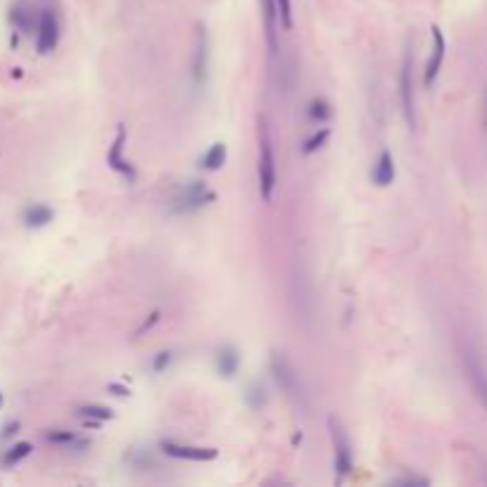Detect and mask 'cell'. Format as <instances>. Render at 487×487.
Instances as JSON below:
<instances>
[{
	"mask_svg": "<svg viewBox=\"0 0 487 487\" xmlns=\"http://www.w3.org/2000/svg\"><path fill=\"white\" fill-rule=\"evenodd\" d=\"M276 152H273V138L267 119H259V195L264 202H271L276 190Z\"/></svg>",
	"mask_w": 487,
	"mask_h": 487,
	"instance_id": "cell-1",
	"label": "cell"
},
{
	"mask_svg": "<svg viewBox=\"0 0 487 487\" xmlns=\"http://www.w3.org/2000/svg\"><path fill=\"white\" fill-rule=\"evenodd\" d=\"M328 428H330V440H333V449H335V480L343 483L347 475L354 468V459H352V444L350 438H347L343 423L335 416L328 418Z\"/></svg>",
	"mask_w": 487,
	"mask_h": 487,
	"instance_id": "cell-2",
	"label": "cell"
},
{
	"mask_svg": "<svg viewBox=\"0 0 487 487\" xmlns=\"http://www.w3.org/2000/svg\"><path fill=\"white\" fill-rule=\"evenodd\" d=\"M214 200H216L214 190H209L205 183H200V181H193V183L181 190L179 198H174L169 212H172V214H190V212H198L202 207L212 205Z\"/></svg>",
	"mask_w": 487,
	"mask_h": 487,
	"instance_id": "cell-3",
	"label": "cell"
},
{
	"mask_svg": "<svg viewBox=\"0 0 487 487\" xmlns=\"http://www.w3.org/2000/svg\"><path fill=\"white\" fill-rule=\"evenodd\" d=\"M271 373L276 378V383L283 387V392L290 397L293 402H302L304 404V392H302V383H299L297 373H295L293 364L281 354V352H273L271 354Z\"/></svg>",
	"mask_w": 487,
	"mask_h": 487,
	"instance_id": "cell-4",
	"label": "cell"
},
{
	"mask_svg": "<svg viewBox=\"0 0 487 487\" xmlns=\"http://www.w3.org/2000/svg\"><path fill=\"white\" fill-rule=\"evenodd\" d=\"M60 43V22L53 10H43L36 24V50L41 55H50Z\"/></svg>",
	"mask_w": 487,
	"mask_h": 487,
	"instance_id": "cell-5",
	"label": "cell"
},
{
	"mask_svg": "<svg viewBox=\"0 0 487 487\" xmlns=\"http://www.w3.org/2000/svg\"><path fill=\"white\" fill-rule=\"evenodd\" d=\"M464 371H466V378H468V385L471 390H473L475 400H478L480 407L487 411V371L473 350L464 352Z\"/></svg>",
	"mask_w": 487,
	"mask_h": 487,
	"instance_id": "cell-6",
	"label": "cell"
},
{
	"mask_svg": "<svg viewBox=\"0 0 487 487\" xmlns=\"http://www.w3.org/2000/svg\"><path fill=\"white\" fill-rule=\"evenodd\" d=\"M159 449H162L167 457L185 459V461H214L216 457H219V449H214V447L179 444V442H172V440H162V442H159Z\"/></svg>",
	"mask_w": 487,
	"mask_h": 487,
	"instance_id": "cell-7",
	"label": "cell"
},
{
	"mask_svg": "<svg viewBox=\"0 0 487 487\" xmlns=\"http://www.w3.org/2000/svg\"><path fill=\"white\" fill-rule=\"evenodd\" d=\"M124 145H126V128H124V124H119L117 136L110 145V152H107V164H110V169H115L117 174H122L124 179L136 181V169L124 157Z\"/></svg>",
	"mask_w": 487,
	"mask_h": 487,
	"instance_id": "cell-8",
	"label": "cell"
},
{
	"mask_svg": "<svg viewBox=\"0 0 487 487\" xmlns=\"http://www.w3.org/2000/svg\"><path fill=\"white\" fill-rule=\"evenodd\" d=\"M207 69H209V36L207 29L198 24V34H195V55H193V84L205 86Z\"/></svg>",
	"mask_w": 487,
	"mask_h": 487,
	"instance_id": "cell-9",
	"label": "cell"
},
{
	"mask_svg": "<svg viewBox=\"0 0 487 487\" xmlns=\"http://www.w3.org/2000/svg\"><path fill=\"white\" fill-rule=\"evenodd\" d=\"M400 98H402V110L407 117L409 128L416 126V112H414V81H411V53H404L402 62V74H400Z\"/></svg>",
	"mask_w": 487,
	"mask_h": 487,
	"instance_id": "cell-10",
	"label": "cell"
},
{
	"mask_svg": "<svg viewBox=\"0 0 487 487\" xmlns=\"http://www.w3.org/2000/svg\"><path fill=\"white\" fill-rule=\"evenodd\" d=\"M430 34H433V53L428 58V65H426V74H423V84L426 88H430L438 79L440 69H442V62H444V50H447V41H444V34L438 24L430 27Z\"/></svg>",
	"mask_w": 487,
	"mask_h": 487,
	"instance_id": "cell-11",
	"label": "cell"
},
{
	"mask_svg": "<svg viewBox=\"0 0 487 487\" xmlns=\"http://www.w3.org/2000/svg\"><path fill=\"white\" fill-rule=\"evenodd\" d=\"M371 179L373 183L381 185V188H387V185L395 181V159H392L390 150H383V152L378 155L376 164H373Z\"/></svg>",
	"mask_w": 487,
	"mask_h": 487,
	"instance_id": "cell-12",
	"label": "cell"
},
{
	"mask_svg": "<svg viewBox=\"0 0 487 487\" xmlns=\"http://www.w3.org/2000/svg\"><path fill=\"white\" fill-rule=\"evenodd\" d=\"M53 219H55V212L50 209L48 205H41V202L24 207V212H22V224L27 226V229H34V231L36 229H45V226H48Z\"/></svg>",
	"mask_w": 487,
	"mask_h": 487,
	"instance_id": "cell-13",
	"label": "cell"
},
{
	"mask_svg": "<svg viewBox=\"0 0 487 487\" xmlns=\"http://www.w3.org/2000/svg\"><path fill=\"white\" fill-rule=\"evenodd\" d=\"M262 12H264V31H267V45L271 50V55H276L278 50V8H276V0H262Z\"/></svg>",
	"mask_w": 487,
	"mask_h": 487,
	"instance_id": "cell-14",
	"label": "cell"
},
{
	"mask_svg": "<svg viewBox=\"0 0 487 487\" xmlns=\"http://www.w3.org/2000/svg\"><path fill=\"white\" fill-rule=\"evenodd\" d=\"M216 373H219L221 378H233L240 369V354H238V350L233 345H224L219 347V352H216Z\"/></svg>",
	"mask_w": 487,
	"mask_h": 487,
	"instance_id": "cell-15",
	"label": "cell"
},
{
	"mask_svg": "<svg viewBox=\"0 0 487 487\" xmlns=\"http://www.w3.org/2000/svg\"><path fill=\"white\" fill-rule=\"evenodd\" d=\"M45 440L50 444H58V447H65V449H88V440L81 438L79 433H71V430H45Z\"/></svg>",
	"mask_w": 487,
	"mask_h": 487,
	"instance_id": "cell-16",
	"label": "cell"
},
{
	"mask_svg": "<svg viewBox=\"0 0 487 487\" xmlns=\"http://www.w3.org/2000/svg\"><path fill=\"white\" fill-rule=\"evenodd\" d=\"M10 24H12L19 34H34L36 24H38V17L31 12V8L19 3V5H14V8L10 10Z\"/></svg>",
	"mask_w": 487,
	"mask_h": 487,
	"instance_id": "cell-17",
	"label": "cell"
},
{
	"mask_svg": "<svg viewBox=\"0 0 487 487\" xmlns=\"http://www.w3.org/2000/svg\"><path fill=\"white\" fill-rule=\"evenodd\" d=\"M31 452H34V444L31 442L10 444V447L3 452V457H0V466H3V468H14V466L22 464L27 457H31Z\"/></svg>",
	"mask_w": 487,
	"mask_h": 487,
	"instance_id": "cell-18",
	"label": "cell"
},
{
	"mask_svg": "<svg viewBox=\"0 0 487 487\" xmlns=\"http://www.w3.org/2000/svg\"><path fill=\"white\" fill-rule=\"evenodd\" d=\"M226 157H229V150H226L224 143H214L200 159V167L207 169V172H219L226 164Z\"/></svg>",
	"mask_w": 487,
	"mask_h": 487,
	"instance_id": "cell-19",
	"label": "cell"
},
{
	"mask_svg": "<svg viewBox=\"0 0 487 487\" xmlns=\"http://www.w3.org/2000/svg\"><path fill=\"white\" fill-rule=\"evenodd\" d=\"M79 416L86 418V426H98V423L115 418V414H112V409L100 407V404H84V407H79Z\"/></svg>",
	"mask_w": 487,
	"mask_h": 487,
	"instance_id": "cell-20",
	"label": "cell"
},
{
	"mask_svg": "<svg viewBox=\"0 0 487 487\" xmlns=\"http://www.w3.org/2000/svg\"><path fill=\"white\" fill-rule=\"evenodd\" d=\"M307 117H309V122H314V124H326V122H330V117H333V110H330L328 100H324V98H314V100L307 105Z\"/></svg>",
	"mask_w": 487,
	"mask_h": 487,
	"instance_id": "cell-21",
	"label": "cell"
},
{
	"mask_svg": "<svg viewBox=\"0 0 487 487\" xmlns=\"http://www.w3.org/2000/svg\"><path fill=\"white\" fill-rule=\"evenodd\" d=\"M328 138H330V128H319V131H316L314 136L302 145V155H314V152H319V150L324 148Z\"/></svg>",
	"mask_w": 487,
	"mask_h": 487,
	"instance_id": "cell-22",
	"label": "cell"
},
{
	"mask_svg": "<svg viewBox=\"0 0 487 487\" xmlns=\"http://www.w3.org/2000/svg\"><path fill=\"white\" fill-rule=\"evenodd\" d=\"M245 402L250 404L252 409H259L262 404H267V392H264L262 383H250V385H247Z\"/></svg>",
	"mask_w": 487,
	"mask_h": 487,
	"instance_id": "cell-23",
	"label": "cell"
},
{
	"mask_svg": "<svg viewBox=\"0 0 487 487\" xmlns=\"http://www.w3.org/2000/svg\"><path fill=\"white\" fill-rule=\"evenodd\" d=\"M278 8V19H281L283 29H293V0H276Z\"/></svg>",
	"mask_w": 487,
	"mask_h": 487,
	"instance_id": "cell-24",
	"label": "cell"
},
{
	"mask_svg": "<svg viewBox=\"0 0 487 487\" xmlns=\"http://www.w3.org/2000/svg\"><path fill=\"white\" fill-rule=\"evenodd\" d=\"M172 361H174V354L172 352H157L155 354V359H152V371L155 373H164L172 366Z\"/></svg>",
	"mask_w": 487,
	"mask_h": 487,
	"instance_id": "cell-25",
	"label": "cell"
},
{
	"mask_svg": "<svg viewBox=\"0 0 487 487\" xmlns=\"http://www.w3.org/2000/svg\"><path fill=\"white\" fill-rule=\"evenodd\" d=\"M19 433V421H10V423H5L3 430H0V442H5V440H10V438H14V435Z\"/></svg>",
	"mask_w": 487,
	"mask_h": 487,
	"instance_id": "cell-26",
	"label": "cell"
},
{
	"mask_svg": "<svg viewBox=\"0 0 487 487\" xmlns=\"http://www.w3.org/2000/svg\"><path fill=\"white\" fill-rule=\"evenodd\" d=\"M157 321H159V312H152V314H150V319H145L141 328L136 330V335H143L145 330H150V328H152V326L157 324Z\"/></svg>",
	"mask_w": 487,
	"mask_h": 487,
	"instance_id": "cell-27",
	"label": "cell"
},
{
	"mask_svg": "<svg viewBox=\"0 0 487 487\" xmlns=\"http://www.w3.org/2000/svg\"><path fill=\"white\" fill-rule=\"evenodd\" d=\"M107 390H110L112 395H117V397H128V395H131V392H128V387L122 385V383H110V385H107Z\"/></svg>",
	"mask_w": 487,
	"mask_h": 487,
	"instance_id": "cell-28",
	"label": "cell"
},
{
	"mask_svg": "<svg viewBox=\"0 0 487 487\" xmlns=\"http://www.w3.org/2000/svg\"><path fill=\"white\" fill-rule=\"evenodd\" d=\"M395 483H404V485H428V480L426 478H402V480H395Z\"/></svg>",
	"mask_w": 487,
	"mask_h": 487,
	"instance_id": "cell-29",
	"label": "cell"
},
{
	"mask_svg": "<svg viewBox=\"0 0 487 487\" xmlns=\"http://www.w3.org/2000/svg\"><path fill=\"white\" fill-rule=\"evenodd\" d=\"M5 407V397H3V392H0V409Z\"/></svg>",
	"mask_w": 487,
	"mask_h": 487,
	"instance_id": "cell-30",
	"label": "cell"
},
{
	"mask_svg": "<svg viewBox=\"0 0 487 487\" xmlns=\"http://www.w3.org/2000/svg\"><path fill=\"white\" fill-rule=\"evenodd\" d=\"M485 124H487V93H485Z\"/></svg>",
	"mask_w": 487,
	"mask_h": 487,
	"instance_id": "cell-31",
	"label": "cell"
}]
</instances>
